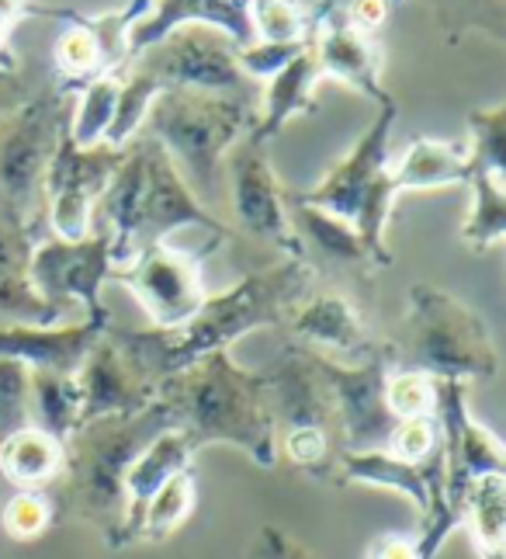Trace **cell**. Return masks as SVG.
<instances>
[{"label":"cell","mask_w":506,"mask_h":559,"mask_svg":"<svg viewBox=\"0 0 506 559\" xmlns=\"http://www.w3.org/2000/svg\"><path fill=\"white\" fill-rule=\"evenodd\" d=\"M388 4H402V0H388Z\"/></svg>","instance_id":"cell-44"},{"label":"cell","mask_w":506,"mask_h":559,"mask_svg":"<svg viewBox=\"0 0 506 559\" xmlns=\"http://www.w3.org/2000/svg\"><path fill=\"white\" fill-rule=\"evenodd\" d=\"M309 352V348H305ZM316 372L323 376L334 407L340 417L344 452H378L388 449L399 420L393 417L385 403V382H388V361L385 352H372L364 361H337L320 352H309Z\"/></svg>","instance_id":"cell-11"},{"label":"cell","mask_w":506,"mask_h":559,"mask_svg":"<svg viewBox=\"0 0 506 559\" xmlns=\"http://www.w3.org/2000/svg\"><path fill=\"white\" fill-rule=\"evenodd\" d=\"M313 56L323 76L354 87L375 105H385L393 94L382 87V49L372 35L347 25L340 4L323 0L313 11Z\"/></svg>","instance_id":"cell-17"},{"label":"cell","mask_w":506,"mask_h":559,"mask_svg":"<svg viewBox=\"0 0 506 559\" xmlns=\"http://www.w3.org/2000/svg\"><path fill=\"white\" fill-rule=\"evenodd\" d=\"M385 403L396 420L431 417L437 411V382L420 372H388Z\"/></svg>","instance_id":"cell-34"},{"label":"cell","mask_w":506,"mask_h":559,"mask_svg":"<svg viewBox=\"0 0 506 559\" xmlns=\"http://www.w3.org/2000/svg\"><path fill=\"white\" fill-rule=\"evenodd\" d=\"M28 365L0 358V441L32 428V382Z\"/></svg>","instance_id":"cell-33"},{"label":"cell","mask_w":506,"mask_h":559,"mask_svg":"<svg viewBox=\"0 0 506 559\" xmlns=\"http://www.w3.org/2000/svg\"><path fill=\"white\" fill-rule=\"evenodd\" d=\"M461 525L479 559H506V473L475 476L461 500Z\"/></svg>","instance_id":"cell-26"},{"label":"cell","mask_w":506,"mask_h":559,"mask_svg":"<svg viewBox=\"0 0 506 559\" xmlns=\"http://www.w3.org/2000/svg\"><path fill=\"white\" fill-rule=\"evenodd\" d=\"M441 449V424L437 417H413V420H399V428L388 441L385 452H393L406 462H423L426 455H434Z\"/></svg>","instance_id":"cell-36"},{"label":"cell","mask_w":506,"mask_h":559,"mask_svg":"<svg viewBox=\"0 0 506 559\" xmlns=\"http://www.w3.org/2000/svg\"><path fill=\"white\" fill-rule=\"evenodd\" d=\"M32 91H35V84H32V76L22 70V63H17L14 70H0V122H4L22 102H28Z\"/></svg>","instance_id":"cell-39"},{"label":"cell","mask_w":506,"mask_h":559,"mask_svg":"<svg viewBox=\"0 0 506 559\" xmlns=\"http://www.w3.org/2000/svg\"><path fill=\"white\" fill-rule=\"evenodd\" d=\"M181 226H198L216 243L232 237V229L194 199L167 150L140 132L125 146V160L111 175L101 199L94 202L91 234H108L115 264L125 267L140 250L167 243Z\"/></svg>","instance_id":"cell-2"},{"label":"cell","mask_w":506,"mask_h":559,"mask_svg":"<svg viewBox=\"0 0 506 559\" xmlns=\"http://www.w3.org/2000/svg\"><path fill=\"white\" fill-rule=\"evenodd\" d=\"M173 428V417L160 400L129 417H97L81 424L63 441V469L56 476L52 525H94L111 543L125 511V473L153 438Z\"/></svg>","instance_id":"cell-4"},{"label":"cell","mask_w":506,"mask_h":559,"mask_svg":"<svg viewBox=\"0 0 506 559\" xmlns=\"http://www.w3.org/2000/svg\"><path fill=\"white\" fill-rule=\"evenodd\" d=\"M70 98L60 84L43 81L32 98L0 122V205L43 229V181L56 143L70 129Z\"/></svg>","instance_id":"cell-8"},{"label":"cell","mask_w":506,"mask_h":559,"mask_svg":"<svg viewBox=\"0 0 506 559\" xmlns=\"http://www.w3.org/2000/svg\"><path fill=\"white\" fill-rule=\"evenodd\" d=\"M111 326V310L97 317L84 313V320L67 326H0V358H14L28 369L73 376Z\"/></svg>","instance_id":"cell-20"},{"label":"cell","mask_w":506,"mask_h":559,"mask_svg":"<svg viewBox=\"0 0 506 559\" xmlns=\"http://www.w3.org/2000/svg\"><path fill=\"white\" fill-rule=\"evenodd\" d=\"M52 525V504L38 490H17L4 504V532L17 543H32Z\"/></svg>","instance_id":"cell-35"},{"label":"cell","mask_w":506,"mask_h":559,"mask_svg":"<svg viewBox=\"0 0 506 559\" xmlns=\"http://www.w3.org/2000/svg\"><path fill=\"white\" fill-rule=\"evenodd\" d=\"M285 205H288V223L296 229L299 247H302V261L313 272L316 288H329V293H340V285H358L361 293L372 288L378 264L368 254V247L354 234V226H347L344 219L329 216V212L316 205H302L285 191ZM344 296V293H340Z\"/></svg>","instance_id":"cell-15"},{"label":"cell","mask_w":506,"mask_h":559,"mask_svg":"<svg viewBox=\"0 0 506 559\" xmlns=\"http://www.w3.org/2000/svg\"><path fill=\"white\" fill-rule=\"evenodd\" d=\"M81 385V424L97 417H129L146 411L157 390L132 369L129 358L119 352L108 334L94 344V352L73 372Z\"/></svg>","instance_id":"cell-19"},{"label":"cell","mask_w":506,"mask_h":559,"mask_svg":"<svg viewBox=\"0 0 506 559\" xmlns=\"http://www.w3.org/2000/svg\"><path fill=\"white\" fill-rule=\"evenodd\" d=\"M222 243L205 240L198 250H181L170 243H153L140 250L125 267H115L111 282L125 285L140 299V306L149 313L157 331H170L191 320V313L205 302V278L202 261L219 250Z\"/></svg>","instance_id":"cell-10"},{"label":"cell","mask_w":506,"mask_h":559,"mask_svg":"<svg viewBox=\"0 0 506 559\" xmlns=\"http://www.w3.org/2000/svg\"><path fill=\"white\" fill-rule=\"evenodd\" d=\"M63 469V445L52 435L32 428L14 431L0 441V476L17 490H43L56 484Z\"/></svg>","instance_id":"cell-25"},{"label":"cell","mask_w":506,"mask_h":559,"mask_svg":"<svg viewBox=\"0 0 506 559\" xmlns=\"http://www.w3.org/2000/svg\"><path fill=\"white\" fill-rule=\"evenodd\" d=\"M469 181V153L465 143H441V140H413L393 167V188L402 191H426L444 185Z\"/></svg>","instance_id":"cell-24"},{"label":"cell","mask_w":506,"mask_h":559,"mask_svg":"<svg viewBox=\"0 0 506 559\" xmlns=\"http://www.w3.org/2000/svg\"><path fill=\"white\" fill-rule=\"evenodd\" d=\"M229 160V202L240 234L270 243L281 258H302L296 229L288 223L285 188L267 160V146L243 136L226 153Z\"/></svg>","instance_id":"cell-14"},{"label":"cell","mask_w":506,"mask_h":559,"mask_svg":"<svg viewBox=\"0 0 506 559\" xmlns=\"http://www.w3.org/2000/svg\"><path fill=\"white\" fill-rule=\"evenodd\" d=\"M76 94L81 98H76V111L70 115V140L76 146L105 143V132L115 119V105H119V73L97 76Z\"/></svg>","instance_id":"cell-30"},{"label":"cell","mask_w":506,"mask_h":559,"mask_svg":"<svg viewBox=\"0 0 506 559\" xmlns=\"http://www.w3.org/2000/svg\"><path fill=\"white\" fill-rule=\"evenodd\" d=\"M250 25L257 43H313V11L299 0H250Z\"/></svg>","instance_id":"cell-31"},{"label":"cell","mask_w":506,"mask_h":559,"mask_svg":"<svg viewBox=\"0 0 506 559\" xmlns=\"http://www.w3.org/2000/svg\"><path fill=\"white\" fill-rule=\"evenodd\" d=\"M316 278L302 258H281L278 264L243 275L232 288L219 296H205V302L170 331H122L111 326L108 337L119 344V352L140 372L153 390L178 372L191 369L212 352H229L232 341H240L261 326H281L291 302L313 293Z\"/></svg>","instance_id":"cell-1"},{"label":"cell","mask_w":506,"mask_h":559,"mask_svg":"<svg viewBox=\"0 0 506 559\" xmlns=\"http://www.w3.org/2000/svg\"><path fill=\"white\" fill-rule=\"evenodd\" d=\"M469 170H485V175L506 178V105L479 108L469 115Z\"/></svg>","instance_id":"cell-32"},{"label":"cell","mask_w":506,"mask_h":559,"mask_svg":"<svg viewBox=\"0 0 506 559\" xmlns=\"http://www.w3.org/2000/svg\"><path fill=\"white\" fill-rule=\"evenodd\" d=\"M157 91H208L257 102V81L240 70V46L208 25H181L129 60Z\"/></svg>","instance_id":"cell-9"},{"label":"cell","mask_w":506,"mask_h":559,"mask_svg":"<svg viewBox=\"0 0 506 559\" xmlns=\"http://www.w3.org/2000/svg\"><path fill=\"white\" fill-rule=\"evenodd\" d=\"M157 400L170 411L173 428H181L198 452L205 445H237L257 466H278L264 376L237 365L229 352H212L160 382Z\"/></svg>","instance_id":"cell-3"},{"label":"cell","mask_w":506,"mask_h":559,"mask_svg":"<svg viewBox=\"0 0 506 559\" xmlns=\"http://www.w3.org/2000/svg\"><path fill=\"white\" fill-rule=\"evenodd\" d=\"M198 449L191 445V438L181 428H167L149 445L135 455V462L125 473V511H122V525L111 535V549H125L135 546V532H140L143 511L149 504V497L157 493L170 476H178L191 469Z\"/></svg>","instance_id":"cell-21"},{"label":"cell","mask_w":506,"mask_h":559,"mask_svg":"<svg viewBox=\"0 0 506 559\" xmlns=\"http://www.w3.org/2000/svg\"><path fill=\"white\" fill-rule=\"evenodd\" d=\"M115 258H111V237L108 234H87L81 240H63V237H43L32 250L28 275L35 293L49 306L67 313L70 302H84L91 317L108 313L101 299V285L115 275Z\"/></svg>","instance_id":"cell-13"},{"label":"cell","mask_w":506,"mask_h":559,"mask_svg":"<svg viewBox=\"0 0 506 559\" xmlns=\"http://www.w3.org/2000/svg\"><path fill=\"white\" fill-rule=\"evenodd\" d=\"M368 559H417V546H413V538L382 535L368 546Z\"/></svg>","instance_id":"cell-42"},{"label":"cell","mask_w":506,"mask_h":559,"mask_svg":"<svg viewBox=\"0 0 506 559\" xmlns=\"http://www.w3.org/2000/svg\"><path fill=\"white\" fill-rule=\"evenodd\" d=\"M22 17H46V4H38V0H0V49H8V35Z\"/></svg>","instance_id":"cell-41"},{"label":"cell","mask_w":506,"mask_h":559,"mask_svg":"<svg viewBox=\"0 0 506 559\" xmlns=\"http://www.w3.org/2000/svg\"><path fill=\"white\" fill-rule=\"evenodd\" d=\"M122 160L125 150H111L105 143L76 146L70 140V129L63 132L43 181V202L52 223V237L81 240L91 234L94 202L101 199V191L108 188Z\"/></svg>","instance_id":"cell-12"},{"label":"cell","mask_w":506,"mask_h":559,"mask_svg":"<svg viewBox=\"0 0 506 559\" xmlns=\"http://www.w3.org/2000/svg\"><path fill=\"white\" fill-rule=\"evenodd\" d=\"M38 240V226L0 205V326H60L63 310L38 296L28 275Z\"/></svg>","instance_id":"cell-18"},{"label":"cell","mask_w":506,"mask_h":559,"mask_svg":"<svg viewBox=\"0 0 506 559\" xmlns=\"http://www.w3.org/2000/svg\"><path fill=\"white\" fill-rule=\"evenodd\" d=\"M257 122V102L208 91H160L143 129L157 140L205 209L222 195V164Z\"/></svg>","instance_id":"cell-6"},{"label":"cell","mask_w":506,"mask_h":559,"mask_svg":"<svg viewBox=\"0 0 506 559\" xmlns=\"http://www.w3.org/2000/svg\"><path fill=\"white\" fill-rule=\"evenodd\" d=\"M388 0H350L347 8H340L344 11V17H347V25H354L358 32H364V35H375L382 25H385V17H388Z\"/></svg>","instance_id":"cell-40"},{"label":"cell","mask_w":506,"mask_h":559,"mask_svg":"<svg viewBox=\"0 0 506 559\" xmlns=\"http://www.w3.org/2000/svg\"><path fill=\"white\" fill-rule=\"evenodd\" d=\"M309 46L313 43H250L240 49V70L250 81H270V76L285 70Z\"/></svg>","instance_id":"cell-37"},{"label":"cell","mask_w":506,"mask_h":559,"mask_svg":"<svg viewBox=\"0 0 506 559\" xmlns=\"http://www.w3.org/2000/svg\"><path fill=\"white\" fill-rule=\"evenodd\" d=\"M17 67V56L11 49H0V70H14Z\"/></svg>","instance_id":"cell-43"},{"label":"cell","mask_w":506,"mask_h":559,"mask_svg":"<svg viewBox=\"0 0 506 559\" xmlns=\"http://www.w3.org/2000/svg\"><path fill=\"white\" fill-rule=\"evenodd\" d=\"M465 185L472 188V209L461 223V240L482 254L506 237V185L485 170H469Z\"/></svg>","instance_id":"cell-28"},{"label":"cell","mask_w":506,"mask_h":559,"mask_svg":"<svg viewBox=\"0 0 506 559\" xmlns=\"http://www.w3.org/2000/svg\"><path fill=\"white\" fill-rule=\"evenodd\" d=\"M388 372H420L447 382H490L499 372V355L490 326L475 310L434 285L410 288V310L382 341Z\"/></svg>","instance_id":"cell-5"},{"label":"cell","mask_w":506,"mask_h":559,"mask_svg":"<svg viewBox=\"0 0 506 559\" xmlns=\"http://www.w3.org/2000/svg\"><path fill=\"white\" fill-rule=\"evenodd\" d=\"M320 81H323V73L316 67L313 46H309L302 56H296L285 70H278L267 81L264 108L257 111V122H253V129L246 132V136L267 146L285 129V122H291L296 115L316 111V84Z\"/></svg>","instance_id":"cell-23"},{"label":"cell","mask_w":506,"mask_h":559,"mask_svg":"<svg viewBox=\"0 0 506 559\" xmlns=\"http://www.w3.org/2000/svg\"><path fill=\"white\" fill-rule=\"evenodd\" d=\"M32 382V424L38 431L63 441L81 428V385L76 376L49 372V369H28Z\"/></svg>","instance_id":"cell-27"},{"label":"cell","mask_w":506,"mask_h":559,"mask_svg":"<svg viewBox=\"0 0 506 559\" xmlns=\"http://www.w3.org/2000/svg\"><path fill=\"white\" fill-rule=\"evenodd\" d=\"M399 105L388 98L378 105V115L361 132V140L350 146L344 160H337L326 170V178L309 191H288L302 205H316L329 216L354 226V234L368 247V254L378 267L393 264V250L385 243V226L396 205L393 188V164H388V140H393Z\"/></svg>","instance_id":"cell-7"},{"label":"cell","mask_w":506,"mask_h":559,"mask_svg":"<svg viewBox=\"0 0 506 559\" xmlns=\"http://www.w3.org/2000/svg\"><path fill=\"white\" fill-rule=\"evenodd\" d=\"M250 559H316V556L309 552L299 538L285 535L275 525H264L257 543H253V549H250Z\"/></svg>","instance_id":"cell-38"},{"label":"cell","mask_w":506,"mask_h":559,"mask_svg":"<svg viewBox=\"0 0 506 559\" xmlns=\"http://www.w3.org/2000/svg\"><path fill=\"white\" fill-rule=\"evenodd\" d=\"M181 25L219 28L240 49L257 43L250 25V0H153V11L129 32V60Z\"/></svg>","instance_id":"cell-22"},{"label":"cell","mask_w":506,"mask_h":559,"mask_svg":"<svg viewBox=\"0 0 506 559\" xmlns=\"http://www.w3.org/2000/svg\"><path fill=\"white\" fill-rule=\"evenodd\" d=\"M194 500H198L194 473L184 469L178 476H170L167 484L149 497L140 532H135V543H167V538L188 522V514L194 511Z\"/></svg>","instance_id":"cell-29"},{"label":"cell","mask_w":506,"mask_h":559,"mask_svg":"<svg viewBox=\"0 0 506 559\" xmlns=\"http://www.w3.org/2000/svg\"><path fill=\"white\" fill-rule=\"evenodd\" d=\"M281 326L302 348L347 365L364 361L382 348V337L368 331L364 313L358 306L340 293H329V288H313L299 302H291Z\"/></svg>","instance_id":"cell-16"}]
</instances>
